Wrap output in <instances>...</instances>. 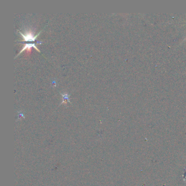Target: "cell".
Returning <instances> with one entry per match:
<instances>
[{
	"label": "cell",
	"mask_w": 186,
	"mask_h": 186,
	"mask_svg": "<svg viewBox=\"0 0 186 186\" xmlns=\"http://www.w3.org/2000/svg\"><path fill=\"white\" fill-rule=\"evenodd\" d=\"M40 32L37 35H33V33H32L31 32H25V34L24 33H21L20 31H19V33H20L21 35L22 36V38L24 39V41H26V42H32V41H35L36 38L37 37V36L38 35H40V32Z\"/></svg>",
	"instance_id": "6da1fadb"
},
{
	"label": "cell",
	"mask_w": 186,
	"mask_h": 186,
	"mask_svg": "<svg viewBox=\"0 0 186 186\" xmlns=\"http://www.w3.org/2000/svg\"><path fill=\"white\" fill-rule=\"evenodd\" d=\"M32 48H35L37 50H38V51L40 52V50L37 48V47H36L35 43H28V44H25L24 46L22 48V49H21V50L20 51V53H18V55H19L20 53H22V51H24L25 50H30Z\"/></svg>",
	"instance_id": "7a4b0ae2"
},
{
	"label": "cell",
	"mask_w": 186,
	"mask_h": 186,
	"mask_svg": "<svg viewBox=\"0 0 186 186\" xmlns=\"http://www.w3.org/2000/svg\"><path fill=\"white\" fill-rule=\"evenodd\" d=\"M61 93V95H62V102H61V105L62 104H66L67 103V102H69V103H71L70 102V100H69V95L67 93Z\"/></svg>",
	"instance_id": "3957f363"
}]
</instances>
